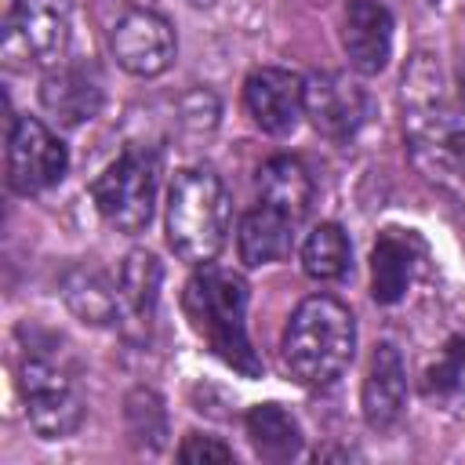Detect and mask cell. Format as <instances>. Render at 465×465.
Wrapping results in <instances>:
<instances>
[{
	"mask_svg": "<svg viewBox=\"0 0 465 465\" xmlns=\"http://www.w3.org/2000/svg\"><path fill=\"white\" fill-rule=\"evenodd\" d=\"M62 298L65 305L84 320V323H109L116 316V298L120 283H113L102 269L94 265H76L62 280Z\"/></svg>",
	"mask_w": 465,
	"mask_h": 465,
	"instance_id": "obj_19",
	"label": "cell"
},
{
	"mask_svg": "<svg viewBox=\"0 0 465 465\" xmlns=\"http://www.w3.org/2000/svg\"><path fill=\"white\" fill-rule=\"evenodd\" d=\"M229 193L207 167H185L174 174L167 193V243L189 265H207L229 232Z\"/></svg>",
	"mask_w": 465,
	"mask_h": 465,
	"instance_id": "obj_3",
	"label": "cell"
},
{
	"mask_svg": "<svg viewBox=\"0 0 465 465\" xmlns=\"http://www.w3.org/2000/svg\"><path fill=\"white\" fill-rule=\"evenodd\" d=\"M0 29L7 65H58L69 47L73 7L69 0H4Z\"/></svg>",
	"mask_w": 465,
	"mask_h": 465,
	"instance_id": "obj_7",
	"label": "cell"
},
{
	"mask_svg": "<svg viewBox=\"0 0 465 465\" xmlns=\"http://www.w3.org/2000/svg\"><path fill=\"white\" fill-rule=\"evenodd\" d=\"M69 171V153L58 134L36 116H15L7 131V185L22 196L58 185Z\"/></svg>",
	"mask_w": 465,
	"mask_h": 465,
	"instance_id": "obj_8",
	"label": "cell"
},
{
	"mask_svg": "<svg viewBox=\"0 0 465 465\" xmlns=\"http://www.w3.org/2000/svg\"><path fill=\"white\" fill-rule=\"evenodd\" d=\"M294 218H287L283 211L276 207H251L243 218H240V232H236V247H240V258L247 265H269V262H280L287 251H291V240H294Z\"/></svg>",
	"mask_w": 465,
	"mask_h": 465,
	"instance_id": "obj_17",
	"label": "cell"
},
{
	"mask_svg": "<svg viewBox=\"0 0 465 465\" xmlns=\"http://www.w3.org/2000/svg\"><path fill=\"white\" fill-rule=\"evenodd\" d=\"M258 203L283 211L287 218L302 222L312 203V178L302 160L294 156H272L258 171Z\"/></svg>",
	"mask_w": 465,
	"mask_h": 465,
	"instance_id": "obj_16",
	"label": "cell"
},
{
	"mask_svg": "<svg viewBox=\"0 0 465 465\" xmlns=\"http://www.w3.org/2000/svg\"><path fill=\"white\" fill-rule=\"evenodd\" d=\"M127 429L131 436L149 447V450H160L163 447V436H167V414H163V403L156 392L149 389H134L127 396Z\"/></svg>",
	"mask_w": 465,
	"mask_h": 465,
	"instance_id": "obj_22",
	"label": "cell"
},
{
	"mask_svg": "<svg viewBox=\"0 0 465 465\" xmlns=\"http://www.w3.org/2000/svg\"><path fill=\"white\" fill-rule=\"evenodd\" d=\"M18 389L25 400V418L40 440H65L76 432L84 418V400L54 345H25L18 363Z\"/></svg>",
	"mask_w": 465,
	"mask_h": 465,
	"instance_id": "obj_5",
	"label": "cell"
},
{
	"mask_svg": "<svg viewBox=\"0 0 465 465\" xmlns=\"http://www.w3.org/2000/svg\"><path fill=\"white\" fill-rule=\"evenodd\" d=\"M403 105H407V134L414 153H432L436 160L458 156L465 145V105L447 94L443 73L429 54H418L403 73Z\"/></svg>",
	"mask_w": 465,
	"mask_h": 465,
	"instance_id": "obj_4",
	"label": "cell"
},
{
	"mask_svg": "<svg viewBox=\"0 0 465 465\" xmlns=\"http://www.w3.org/2000/svg\"><path fill=\"white\" fill-rule=\"evenodd\" d=\"M432 4H436V0H432Z\"/></svg>",
	"mask_w": 465,
	"mask_h": 465,
	"instance_id": "obj_26",
	"label": "cell"
},
{
	"mask_svg": "<svg viewBox=\"0 0 465 465\" xmlns=\"http://www.w3.org/2000/svg\"><path fill=\"white\" fill-rule=\"evenodd\" d=\"M156 182H160V160L153 149L134 145L120 153L91 185V200L98 214L120 229V232H142L153 222L156 207Z\"/></svg>",
	"mask_w": 465,
	"mask_h": 465,
	"instance_id": "obj_6",
	"label": "cell"
},
{
	"mask_svg": "<svg viewBox=\"0 0 465 465\" xmlns=\"http://www.w3.org/2000/svg\"><path fill=\"white\" fill-rule=\"evenodd\" d=\"M40 105L65 127L94 120L102 109V80L94 65H84V62L54 65L40 80Z\"/></svg>",
	"mask_w": 465,
	"mask_h": 465,
	"instance_id": "obj_13",
	"label": "cell"
},
{
	"mask_svg": "<svg viewBox=\"0 0 465 465\" xmlns=\"http://www.w3.org/2000/svg\"><path fill=\"white\" fill-rule=\"evenodd\" d=\"M109 51H113L116 65L127 69L131 76H160L174 62L178 44H174V29L163 15L134 7L113 25Z\"/></svg>",
	"mask_w": 465,
	"mask_h": 465,
	"instance_id": "obj_9",
	"label": "cell"
},
{
	"mask_svg": "<svg viewBox=\"0 0 465 465\" xmlns=\"http://www.w3.org/2000/svg\"><path fill=\"white\" fill-rule=\"evenodd\" d=\"M341 47L349 65L363 76H374L389 65L392 54V15L381 0H349L341 15Z\"/></svg>",
	"mask_w": 465,
	"mask_h": 465,
	"instance_id": "obj_12",
	"label": "cell"
},
{
	"mask_svg": "<svg viewBox=\"0 0 465 465\" xmlns=\"http://www.w3.org/2000/svg\"><path fill=\"white\" fill-rule=\"evenodd\" d=\"M458 98H461V105H465V73H461V87H458Z\"/></svg>",
	"mask_w": 465,
	"mask_h": 465,
	"instance_id": "obj_25",
	"label": "cell"
},
{
	"mask_svg": "<svg viewBox=\"0 0 465 465\" xmlns=\"http://www.w3.org/2000/svg\"><path fill=\"white\" fill-rule=\"evenodd\" d=\"M178 458L182 461H232V447H225L222 440L214 436H200V432H189L178 447Z\"/></svg>",
	"mask_w": 465,
	"mask_h": 465,
	"instance_id": "obj_23",
	"label": "cell"
},
{
	"mask_svg": "<svg viewBox=\"0 0 465 465\" xmlns=\"http://www.w3.org/2000/svg\"><path fill=\"white\" fill-rule=\"evenodd\" d=\"M247 440L262 461H291L302 450V429L280 403H258L247 411Z\"/></svg>",
	"mask_w": 465,
	"mask_h": 465,
	"instance_id": "obj_18",
	"label": "cell"
},
{
	"mask_svg": "<svg viewBox=\"0 0 465 465\" xmlns=\"http://www.w3.org/2000/svg\"><path fill=\"white\" fill-rule=\"evenodd\" d=\"M243 105L265 134H287L305 113V80L291 69L262 65L243 80Z\"/></svg>",
	"mask_w": 465,
	"mask_h": 465,
	"instance_id": "obj_11",
	"label": "cell"
},
{
	"mask_svg": "<svg viewBox=\"0 0 465 465\" xmlns=\"http://www.w3.org/2000/svg\"><path fill=\"white\" fill-rule=\"evenodd\" d=\"M283 363L302 385H331L356 356V320L331 294L305 298L283 331Z\"/></svg>",
	"mask_w": 465,
	"mask_h": 465,
	"instance_id": "obj_2",
	"label": "cell"
},
{
	"mask_svg": "<svg viewBox=\"0 0 465 465\" xmlns=\"http://www.w3.org/2000/svg\"><path fill=\"white\" fill-rule=\"evenodd\" d=\"M458 374H461V360H458V341L450 345V352L429 371V381H425V389L429 392H447V389H454L458 385Z\"/></svg>",
	"mask_w": 465,
	"mask_h": 465,
	"instance_id": "obj_24",
	"label": "cell"
},
{
	"mask_svg": "<svg viewBox=\"0 0 465 465\" xmlns=\"http://www.w3.org/2000/svg\"><path fill=\"white\" fill-rule=\"evenodd\" d=\"M182 305H185L193 331L207 341V349L222 363H229L243 378L262 374V360L247 338V283H243V276L207 262L189 276Z\"/></svg>",
	"mask_w": 465,
	"mask_h": 465,
	"instance_id": "obj_1",
	"label": "cell"
},
{
	"mask_svg": "<svg viewBox=\"0 0 465 465\" xmlns=\"http://www.w3.org/2000/svg\"><path fill=\"white\" fill-rule=\"evenodd\" d=\"M305 116L331 142H349L371 116L367 91L345 73H312L305 80Z\"/></svg>",
	"mask_w": 465,
	"mask_h": 465,
	"instance_id": "obj_10",
	"label": "cell"
},
{
	"mask_svg": "<svg viewBox=\"0 0 465 465\" xmlns=\"http://www.w3.org/2000/svg\"><path fill=\"white\" fill-rule=\"evenodd\" d=\"M120 283V298L134 316H149L156 309L160 298V283H163V269L156 262V254L149 251H131L116 272Z\"/></svg>",
	"mask_w": 465,
	"mask_h": 465,
	"instance_id": "obj_21",
	"label": "cell"
},
{
	"mask_svg": "<svg viewBox=\"0 0 465 465\" xmlns=\"http://www.w3.org/2000/svg\"><path fill=\"white\" fill-rule=\"evenodd\" d=\"M360 400H363V418L371 429L385 432L400 421V414L407 407V367L392 341H381L374 349Z\"/></svg>",
	"mask_w": 465,
	"mask_h": 465,
	"instance_id": "obj_14",
	"label": "cell"
},
{
	"mask_svg": "<svg viewBox=\"0 0 465 465\" xmlns=\"http://www.w3.org/2000/svg\"><path fill=\"white\" fill-rule=\"evenodd\" d=\"M421 258V243L414 232H400V229H385L371 251V294L381 305H392L407 294L414 269Z\"/></svg>",
	"mask_w": 465,
	"mask_h": 465,
	"instance_id": "obj_15",
	"label": "cell"
},
{
	"mask_svg": "<svg viewBox=\"0 0 465 465\" xmlns=\"http://www.w3.org/2000/svg\"><path fill=\"white\" fill-rule=\"evenodd\" d=\"M349 265H352V247H349V236L341 232V225L323 222L305 236V243H302L305 276H312V280H341L349 272Z\"/></svg>",
	"mask_w": 465,
	"mask_h": 465,
	"instance_id": "obj_20",
	"label": "cell"
}]
</instances>
